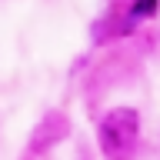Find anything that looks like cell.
I'll list each match as a JSON object with an SVG mask.
<instances>
[{"label": "cell", "instance_id": "cell-2", "mask_svg": "<svg viewBox=\"0 0 160 160\" xmlns=\"http://www.w3.org/2000/svg\"><path fill=\"white\" fill-rule=\"evenodd\" d=\"M67 130H70V120L63 117V113H47V117H43V123L33 130L30 147H33V150H47L50 143H57V140L67 137Z\"/></svg>", "mask_w": 160, "mask_h": 160}, {"label": "cell", "instance_id": "cell-1", "mask_svg": "<svg viewBox=\"0 0 160 160\" xmlns=\"http://www.w3.org/2000/svg\"><path fill=\"white\" fill-rule=\"evenodd\" d=\"M97 143L107 160H133L140 143V113L133 107H113L97 127Z\"/></svg>", "mask_w": 160, "mask_h": 160}]
</instances>
